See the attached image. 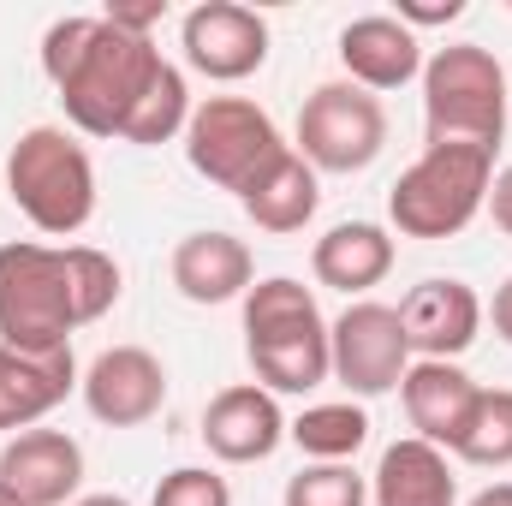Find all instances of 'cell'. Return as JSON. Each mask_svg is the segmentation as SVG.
Instances as JSON below:
<instances>
[{
  "label": "cell",
  "instance_id": "484cf974",
  "mask_svg": "<svg viewBox=\"0 0 512 506\" xmlns=\"http://www.w3.org/2000/svg\"><path fill=\"white\" fill-rule=\"evenodd\" d=\"M149 506H233V489L209 465H179V471H167L155 483V501Z\"/></svg>",
  "mask_w": 512,
  "mask_h": 506
},
{
  "label": "cell",
  "instance_id": "44dd1931",
  "mask_svg": "<svg viewBox=\"0 0 512 506\" xmlns=\"http://www.w3.org/2000/svg\"><path fill=\"white\" fill-rule=\"evenodd\" d=\"M245 358L256 370V387L268 393H310L322 381H334V346H328V322L298 328V334H268L245 340Z\"/></svg>",
  "mask_w": 512,
  "mask_h": 506
},
{
  "label": "cell",
  "instance_id": "5b68a950",
  "mask_svg": "<svg viewBox=\"0 0 512 506\" xmlns=\"http://www.w3.org/2000/svg\"><path fill=\"white\" fill-rule=\"evenodd\" d=\"M161 66H167V60H161V48H155L149 36H126V30H114L108 18H96V30H90L78 66H72L54 90H60V102H66V120L84 131V137H120Z\"/></svg>",
  "mask_w": 512,
  "mask_h": 506
},
{
  "label": "cell",
  "instance_id": "f546056e",
  "mask_svg": "<svg viewBox=\"0 0 512 506\" xmlns=\"http://www.w3.org/2000/svg\"><path fill=\"white\" fill-rule=\"evenodd\" d=\"M483 209L495 215V227L512 239V167H501V173H495V185H489V203H483Z\"/></svg>",
  "mask_w": 512,
  "mask_h": 506
},
{
  "label": "cell",
  "instance_id": "8992f818",
  "mask_svg": "<svg viewBox=\"0 0 512 506\" xmlns=\"http://www.w3.org/2000/svg\"><path fill=\"white\" fill-rule=\"evenodd\" d=\"M280 126L245 102V96H209L203 108H191V126H185V161L221 185V191H251L256 179L268 173V161L280 155Z\"/></svg>",
  "mask_w": 512,
  "mask_h": 506
},
{
  "label": "cell",
  "instance_id": "836d02e7",
  "mask_svg": "<svg viewBox=\"0 0 512 506\" xmlns=\"http://www.w3.org/2000/svg\"><path fill=\"white\" fill-rule=\"evenodd\" d=\"M0 506H18V501H12V495H6V489H0Z\"/></svg>",
  "mask_w": 512,
  "mask_h": 506
},
{
  "label": "cell",
  "instance_id": "d6986e66",
  "mask_svg": "<svg viewBox=\"0 0 512 506\" xmlns=\"http://www.w3.org/2000/svg\"><path fill=\"white\" fill-rule=\"evenodd\" d=\"M310 268H316L322 286H334L346 298H364L370 286H382L387 274H393V239L376 221H340V227H328L316 239Z\"/></svg>",
  "mask_w": 512,
  "mask_h": 506
},
{
  "label": "cell",
  "instance_id": "e0dca14e",
  "mask_svg": "<svg viewBox=\"0 0 512 506\" xmlns=\"http://www.w3.org/2000/svg\"><path fill=\"white\" fill-rule=\"evenodd\" d=\"M78 387L72 346L66 352H12L0 346V429H36Z\"/></svg>",
  "mask_w": 512,
  "mask_h": 506
},
{
  "label": "cell",
  "instance_id": "8fae6325",
  "mask_svg": "<svg viewBox=\"0 0 512 506\" xmlns=\"http://www.w3.org/2000/svg\"><path fill=\"white\" fill-rule=\"evenodd\" d=\"M84 405L96 423L108 429H137L167 405V364L149 346H108L90 370H84Z\"/></svg>",
  "mask_w": 512,
  "mask_h": 506
},
{
  "label": "cell",
  "instance_id": "ac0fdd59",
  "mask_svg": "<svg viewBox=\"0 0 512 506\" xmlns=\"http://www.w3.org/2000/svg\"><path fill=\"white\" fill-rule=\"evenodd\" d=\"M370 501L376 506H459V477H453L441 447L405 435V441L382 447V465L370 477Z\"/></svg>",
  "mask_w": 512,
  "mask_h": 506
},
{
  "label": "cell",
  "instance_id": "5bb4252c",
  "mask_svg": "<svg viewBox=\"0 0 512 506\" xmlns=\"http://www.w3.org/2000/svg\"><path fill=\"white\" fill-rule=\"evenodd\" d=\"M340 66H346V78L358 90L382 96V90H399V84L423 78V42L393 12H370V18H352L340 30Z\"/></svg>",
  "mask_w": 512,
  "mask_h": 506
},
{
  "label": "cell",
  "instance_id": "6da1fadb",
  "mask_svg": "<svg viewBox=\"0 0 512 506\" xmlns=\"http://www.w3.org/2000/svg\"><path fill=\"white\" fill-rule=\"evenodd\" d=\"M120 304V262L96 245H0V346L66 352L72 328Z\"/></svg>",
  "mask_w": 512,
  "mask_h": 506
},
{
  "label": "cell",
  "instance_id": "9c48e42d",
  "mask_svg": "<svg viewBox=\"0 0 512 506\" xmlns=\"http://www.w3.org/2000/svg\"><path fill=\"white\" fill-rule=\"evenodd\" d=\"M179 48H185L191 72H203L215 84H239V78L262 72V60H268V18L239 0H203L185 12Z\"/></svg>",
  "mask_w": 512,
  "mask_h": 506
},
{
  "label": "cell",
  "instance_id": "7c38bea8",
  "mask_svg": "<svg viewBox=\"0 0 512 506\" xmlns=\"http://www.w3.org/2000/svg\"><path fill=\"white\" fill-rule=\"evenodd\" d=\"M280 441H286L280 399L256 381H233L203 405V447L221 465H262Z\"/></svg>",
  "mask_w": 512,
  "mask_h": 506
},
{
  "label": "cell",
  "instance_id": "ba28073f",
  "mask_svg": "<svg viewBox=\"0 0 512 506\" xmlns=\"http://www.w3.org/2000/svg\"><path fill=\"white\" fill-rule=\"evenodd\" d=\"M328 346H334V381L358 399H382L393 393L411 370V346L399 334V310L358 298L346 304L340 322H328Z\"/></svg>",
  "mask_w": 512,
  "mask_h": 506
},
{
  "label": "cell",
  "instance_id": "4316f807",
  "mask_svg": "<svg viewBox=\"0 0 512 506\" xmlns=\"http://www.w3.org/2000/svg\"><path fill=\"white\" fill-rule=\"evenodd\" d=\"M90 30H96V18H54V24H48V36H42V72H48V84H60V78L78 66Z\"/></svg>",
  "mask_w": 512,
  "mask_h": 506
},
{
  "label": "cell",
  "instance_id": "ffe728a7",
  "mask_svg": "<svg viewBox=\"0 0 512 506\" xmlns=\"http://www.w3.org/2000/svg\"><path fill=\"white\" fill-rule=\"evenodd\" d=\"M239 203H245V215H251L256 227L274 233V239L304 233L310 215H316V203H322V173H316L298 149H280V155L268 161V173L256 179Z\"/></svg>",
  "mask_w": 512,
  "mask_h": 506
},
{
  "label": "cell",
  "instance_id": "83f0119b",
  "mask_svg": "<svg viewBox=\"0 0 512 506\" xmlns=\"http://www.w3.org/2000/svg\"><path fill=\"white\" fill-rule=\"evenodd\" d=\"M459 12H465V0H399L393 18H399L405 30H429V24H453Z\"/></svg>",
  "mask_w": 512,
  "mask_h": 506
},
{
  "label": "cell",
  "instance_id": "603a6c76",
  "mask_svg": "<svg viewBox=\"0 0 512 506\" xmlns=\"http://www.w3.org/2000/svg\"><path fill=\"white\" fill-rule=\"evenodd\" d=\"M453 459L459 465H477V471H507L512 465V387H483L459 441H453Z\"/></svg>",
  "mask_w": 512,
  "mask_h": 506
},
{
  "label": "cell",
  "instance_id": "4fadbf2b",
  "mask_svg": "<svg viewBox=\"0 0 512 506\" xmlns=\"http://www.w3.org/2000/svg\"><path fill=\"white\" fill-rule=\"evenodd\" d=\"M393 310H399V334H405L411 358H447L453 364L483 328V298L465 280H423Z\"/></svg>",
  "mask_w": 512,
  "mask_h": 506
},
{
  "label": "cell",
  "instance_id": "d4e9b609",
  "mask_svg": "<svg viewBox=\"0 0 512 506\" xmlns=\"http://www.w3.org/2000/svg\"><path fill=\"white\" fill-rule=\"evenodd\" d=\"M280 506H370V477H358L352 465H304L298 477H286Z\"/></svg>",
  "mask_w": 512,
  "mask_h": 506
},
{
  "label": "cell",
  "instance_id": "3957f363",
  "mask_svg": "<svg viewBox=\"0 0 512 506\" xmlns=\"http://www.w3.org/2000/svg\"><path fill=\"white\" fill-rule=\"evenodd\" d=\"M489 185H495V149L429 143L387 191V215L405 239H459L483 215Z\"/></svg>",
  "mask_w": 512,
  "mask_h": 506
},
{
  "label": "cell",
  "instance_id": "f1b7e54d",
  "mask_svg": "<svg viewBox=\"0 0 512 506\" xmlns=\"http://www.w3.org/2000/svg\"><path fill=\"white\" fill-rule=\"evenodd\" d=\"M161 12H167L161 0H143V6H108L102 18H108L114 30H126V36H149V30L161 24Z\"/></svg>",
  "mask_w": 512,
  "mask_h": 506
},
{
  "label": "cell",
  "instance_id": "2e32d148",
  "mask_svg": "<svg viewBox=\"0 0 512 506\" xmlns=\"http://www.w3.org/2000/svg\"><path fill=\"white\" fill-rule=\"evenodd\" d=\"M251 274H256L251 245L233 239V233H221V227L185 233L173 245V286L191 304H233V298L251 292Z\"/></svg>",
  "mask_w": 512,
  "mask_h": 506
},
{
  "label": "cell",
  "instance_id": "1f68e13d",
  "mask_svg": "<svg viewBox=\"0 0 512 506\" xmlns=\"http://www.w3.org/2000/svg\"><path fill=\"white\" fill-rule=\"evenodd\" d=\"M465 506H512V483H489V489H477Z\"/></svg>",
  "mask_w": 512,
  "mask_h": 506
},
{
  "label": "cell",
  "instance_id": "7a4b0ae2",
  "mask_svg": "<svg viewBox=\"0 0 512 506\" xmlns=\"http://www.w3.org/2000/svg\"><path fill=\"white\" fill-rule=\"evenodd\" d=\"M6 191L36 233L72 239L96 215V161L66 126H30L6 155Z\"/></svg>",
  "mask_w": 512,
  "mask_h": 506
},
{
  "label": "cell",
  "instance_id": "277c9868",
  "mask_svg": "<svg viewBox=\"0 0 512 506\" xmlns=\"http://www.w3.org/2000/svg\"><path fill=\"white\" fill-rule=\"evenodd\" d=\"M507 72L483 42H453L423 60V137L501 149L507 137Z\"/></svg>",
  "mask_w": 512,
  "mask_h": 506
},
{
  "label": "cell",
  "instance_id": "d6a6232c",
  "mask_svg": "<svg viewBox=\"0 0 512 506\" xmlns=\"http://www.w3.org/2000/svg\"><path fill=\"white\" fill-rule=\"evenodd\" d=\"M72 506H131L126 495H78Z\"/></svg>",
  "mask_w": 512,
  "mask_h": 506
},
{
  "label": "cell",
  "instance_id": "30bf717a",
  "mask_svg": "<svg viewBox=\"0 0 512 506\" xmlns=\"http://www.w3.org/2000/svg\"><path fill=\"white\" fill-rule=\"evenodd\" d=\"M0 489L18 506H72L84 489V447L66 429H24L0 453Z\"/></svg>",
  "mask_w": 512,
  "mask_h": 506
},
{
  "label": "cell",
  "instance_id": "cb8c5ba5",
  "mask_svg": "<svg viewBox=\"0 0 512 506\" xmlns=\"http://www.w3.org/2000/svg\"><path fill=\"white\" fill-rule=\"evenodd\" d=\"M191 126V90H185V72L179 66H161L155 72V84L143 90V102H137V114L126 120V143L137 149H155V143H167V137H179V131Z\"/></svg>",
  "mask_w": 512,
  "mask_h": 506
},
{
  "label": "cell",
  "instance_id": "4dcf8cb0",
  "mask_svg": "<svg viewBox=\"0 0 512 506\" xmlns=\"http://www.w3.org/2000/svg\"><path fill=\"white\" fill-rule=\"evenodd\" d=\"M489 322H495V334H501V340L512 346V274L501 280V286H495V304H489Z\"/></svg>",
  "mask_w": 512,
  "mask_h": 506
},
{
  "label": "cell",
  "instance_id": "52a82bcc",
  "mask_svg": "<svg viewBox=\"0 0 512 506\" xmlns=\"http://www.w3.org/2000/svg\"><path fill=\"white\" fill-rule=\"evenodd\" d=\"M387 143V108L382 96L358 90L352 78L322 84L304 96L298 114V155L316 173H364Z\"/></svg>",
  "mask_w": 512,
  "mask_h": 506
},
{
  "label": "cell",
  "instance_id": "7402d4cb",
  "mask_svg": "<svg viewBox=\"0 0 512 506\" xmlns=\"http://www.w3.org/2000/svg\"><path fill=\"white\" fill-rule=\"evenodd\" d=\"M286 435L298 441L304 459L316 465H352V453L370 441V411L352 405V399H334V405H310L286 423Z\"/></svg>",
  "mask_w": 512,
  "mask_h": 506
},
{
  "label": "cell",
  "instance_id": "9a60e30c",
  "mask_svg": "<svg viewBox=\"0 0 512 506\" xmlns=\"http://www.w3.org/2000/svg\"><path fill=\"white\" fill-rule=\"evenodd\" d=\"M477 393H483V387L465 376L459 364H447V358H411V370L399 381L405 423L417 429V441H429V447H441V453H453V441H459V429H465Z\"/></svg>",
  "mask_w": 512,
  "mask_h": 506
}]
</instances>
